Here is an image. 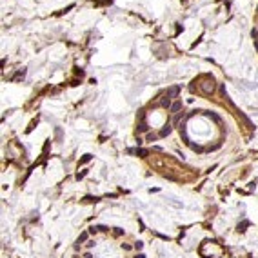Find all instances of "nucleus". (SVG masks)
<instances>
[{
  "label": "nucleus",
  "instance_id": "nucleus-6",
  "mask_svg": "<svg viewBox=\"0 0 258 258\" xmlns=\"http://www.w3.org/2000/svg\"><path fill=\"white\" fill-rule=\"evenodd\" d=\"M86 238H87V233H84V235H82L80 238H78V244H80V242H84V240H86Z\"/></svg>",
  "mask_w": 258,
  "mask_h": 258
},
{
  "label": "nucleus",
  "instance_id": "nucleus-8",
  "mask_svg": "<svg viewBox=\"0 0 258 258\" xmlns=\"http://www.w3.org/2000/svg\"><path fill=\"white\" fill-rule=\"evenodd\" d=\"M89 160H91V155H86V156H84V160H82V162H89Z\"/></svg>",
  "mask_w": 258,
  "mask_h": 258
},
{
  "label": "nucleus",
  "instance_id": "nucleus-1",
  "mask_svg": "<svg viewBox=\"0 0 258 258\" xmlns=\"http://www.w3.org/2000/svg\"><path fill=\"white\" fill-rule=\"evenodd\" d=\"M200 89H202V93H205V95H211V93H215V89H216V82L213 80L211 76H205L204 80L200 82Z\"/></svg>",
  "mask_w": 258,
  "mask_h": 258
},
{
  "label": "nucleus",
  "instance_id": "nucleus-7",
  "mask_svg": "<svg viewBox=\"0 0 258 258\" xmlns=\"http://www.w3.org/2000/svg\"><path fill=\"white\" fill-rule=\"evenodd\" d=\"M156 138V135H153V133H149V135H147V140H155Z\"/></svg>",
  "mask_w": 258,
  "mask_h": 258
},
{
  "label": "nucleus",
  "instance_id": "nucleus-2",
  "mask_svg": "<svg viewBox=\"0 0 258 258\" xmlns=\"http://www.w3.org/2000/svg\"><path fill=\"white\" fill-rule=\"evenodd\" d=\"M178 93H180V87H171L169 91H167V95H166V96L171 100V98H176V95H178Z\"/></svg>",
  "mask_w": 258,
  "mask_h": 258
},
{
  "label": "nucleus",
  "instance_id": "nucleus-3",
  "mask_svg": "<svg viewBox=\"0 0 258 258\" xmlns=\"http://www.w3.org/2000/svg\"><path fill=\"white\" fill-rule=\"evenodd\" d=\"M169 109H171L173 113H178V111H180V109H182V102H173Z\"/></svg>",
  "mask_w": 258,
  "mask_h": 258
},
{
  "label": "nucleus",
  "instance_id": "nucleus-4",
  "mask_svg": "<svg viewBox=\"0 0 258 258\" xmlns=\"http://www.w3.org/2000/svg\"><path fill=\"white\" fill-rule=\"evenodd\" d=\"M158 106H160V107H167V106H169V107H171V100H169L167 96H164L162 100L158 102Z\"/></svg>",
  "mask_w": 258,
  "mask_h": 258
},
{
  "label": "nucleus",
  "instance_id": "nucleus-5",
  "mask_svg": "<svg viewBox=\"0 0 258 258\" xmlns=\"http://www.w3.org/2000/svg\"><path fill=\"white\" fill-rule=\"evenodd\" d=\"M169 133H171V124H166L164 129L160 131V136H166V135H169Z\"/></svg>",
  "mask_w": 258,
  "mask_h": 258
}]
</instances>
